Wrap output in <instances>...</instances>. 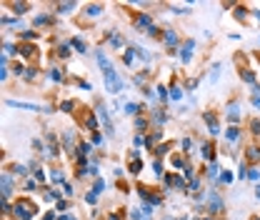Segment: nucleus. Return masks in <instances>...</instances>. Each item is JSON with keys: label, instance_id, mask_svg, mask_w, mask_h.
<instances>
[{"label": "nucleus", "instance_id": "nucleus-1", "mask_svg": "<svg viewBox=\"0 0 260 220\" xmlns=\"http://www.w3.org/2000/svg\"><path fill=\"white\" fill-rule=\"evenodd\" d=\"M98 65H100V70H103V75H105V83H108V90L110 93H118L120 90V83H115V70H113V65L103 58V55H98Z\"/></svg>", "mask_w": 260, "mask_h": 220}, {"label": "nucleus", "instance_id": "nucleus-2", "mask_svg": "<svg viewBox=\"0 0 260 220\" xmlns=\"http://www.w3.org/2000/svg\"><path fill=\"white\" fill-rule=\"evenodd\" d=\"M33 213H35V205L33 203H28V200H18V205H15V215L20 220H30L33 218Z\"/></svg>", "mask_w": 260, "mask_h": 220}, {"label": "nucleus", "instance_id": "nucleus-3", "mask_svg": "<svg viewBox=\"0 0 260 220\" xmlns=\"http://www.w3.org/2000/svg\"><path fill=\"white\" fill-rule=\"evenodd\" d=\"M10 193H13V183H10V178L3 175V198L8 200L10 198Z\"/></svg>", "mask_w": 260, "mask_h": 220}, {"label": "nucleus", "instance_id": "nucleus-4", "mask_svg": "<svg viewBox=\"0 0 260 220\" xmlns=\"http://www.w3.org/2000/svg\"><path fill=\"white\" fill-rule=\"evenodd\" d=\"M8 105H13V108H23V110H40V108L33 105V103H15V100H8Z\"/></svg>", "mask_w": 260, "mask_h": 220}, {"label": "nucleus", "instance_id": "nucleus-5", "mask_svg": "<svg viewBox=\"0 0 260 220\" xmlns=\"http://www.w3.org/2000/svg\"><path fill=\"white\" fill-rule=\"evenodd\" d=\"M18 53H23V55H35V53H38V48H35V45H20V48H18Z\"/></svg>", "mask_w": 260, "mask_h": 220}, {"label": "nucleus", "instance_id": "nucleus-6", "mask_svg": "<svg viewBox=\"0 0 260 220\" xmlns=\"http://www.w3.org/2000/svg\"><path fill=\"white\" fill-rule=\"evenodd\" d=\"M193 40H190V43L185 45V50H183V55H180V60H183V63H188V60H190V50H193Z\"/></svg>", "mask_w": 260, "mask_h": 220}, {"label": "nucleus", "instance_id": "nucleus-7", "mask_svg": "<svg viewBox=\"0 0 260 220\" xmlns=\"http://www.w3.org/2000/svg\"><path fill=\"white\" fill-rule=\"evenodd\" d=\"M100 10H103V5H88L85 8L88 15H100Z\"/></svg>", "mask_w": 260, "mask_h": 220}, {"label": "nucleus", "instance_id": "nucleus-8", "mask_svg": "<svg viewBox=\"0 0 260 220\" xmlns=\"http://www.w3.org/2000/svg\"><path fill=\"white\" fill-rule=\"evenodd\" d=\"M13 10H15V13H25L28 5H25V3H13Z\"/></svg>", "mask_w": 260, "mask_h": 220}, {"label": "nucleus", "instance_id": "nucleus-9", "mask_svg": "<svg viewBox=\"0 0 260 220\" xmlns=\"http://www.w3.org/2000/svg\"><path fill=\"white\" fill-rule=\"evenodd\" d=\"M73 8H75V3H63V5L58 8V10H60V13H70Z\"/></svg>", "mask_w": 260, "mask_h": 220}, {"label": "nucleus", "instance_id": "nucleus-10", "mask_svg": "<svg viewBox=\"0 0 260 220\" xmlns=\"http://www.w3.org/2000/svg\"><path fill=\"white\" fill-rule=\"evenodd\" d=\"M175 40H178V38H175V33H165V43L168 45H175Z\"/></svg>", "mask_w": 260, "mask_h": 220}, {"label": "nucleus", "instance_id": "nucleus-11", "mask_svg": "<svg viewBox=\"0 0 260 220\" xmlns=\"http://www.w3.org/2000/svg\"><path fill=\"white\" fill-rule=\"evenodd\" d=\"M140 168H143V163L138 160V163H133V165H130V173H140Z\"/></svg>", "mask_w": 260, "mask_h": 220}, {"label": "nucleus", "instance_id": "nucleus-12", "mask_svg": "<svg viewBox=\"0 0 260 220\" xmlns=\"http://www.w3.org/2000/svg\"><path fill=\"white\" fill-rule=\"evenodd\" d=\"M170 95H173V100H180V98H183V90H180V88H173V93H170Z\"/></svg>", "mask_w": 260, "mask_h": 220}, {"label": "nucleus", "instance_id": "nucleus-13", "mask_svg": "<svg viewBox=\"0 0 260 220\" xmlns=\"http://www.w3.org/2000/svg\"><path fill=\"white\" fill-rule=\"evenodd\" d=\"M123 60H125V65H133V50L125 53V58H123Z\"/></svg>", "mask_w": 260, "mask_h": 220}, {"label": "nucleus", "instance_id": "nucleus-14", "mask_svg": "<svg viewBox=\"0 0 260 220\" xmlns=\"http://www.w3.org/2000/svg\"><path fill=\"white\" fill-rule=\"evenodd\" d=\"M235 138H238V130H235V128H230V130H228V140H235Z\"/></svg>", "mask_w": 260, "mask_h": 220}, {"label": "nucleus", "instance_id": "nucleus-15", "mask_svg": "<svg viewBox=\"0 0 260 220\" xmlns=\"http://www.w3.org/2000/svg\"><path fill=\"white\" fill-rule=\"evenodd\" d=\"M73 45H75V48H78V50H80V53H83V50H85V43H83V40H73Z\"/></svg>", "mask_w": 260, "mask_h": 220}, {"label": "nucleus", "instance_id": "nucleus-16", "mask_svg": "<svg viewBox=\"0 0 260 220\" xmlns=\"http://www.w3.org/2000/svg\"><path fill=\"white\" fill-rule=\"evenodd\" d=\"M43 23H48V15H40V18H35V25H43Z\"/></svg>", "mask_w": 260, "mask_h": 220}, {"label": "nucleus", "instance_id": "nucleus-17", "mask_svg": "<svg viewBox=\"0 0 260 220\" xmlns=\"http://www.w3.org/2000/svg\"><path fill=\"white\" fill-rule=\"evenodd\" d=\"M140 25H150V18H148V15H140Z\"/></svg>", "mask_w": 260, "mask_h": 220}]
</instances>
